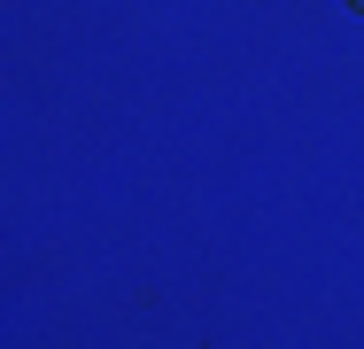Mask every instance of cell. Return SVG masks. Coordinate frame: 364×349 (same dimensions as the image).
I'll list each match as a JSON object with an SVG mask.
<instances>
[{
    "label": "cell",
    "mask_w": 364,
    "mask_h": 349,
    "mask_svg": "<svg viewBox=\"0 0 364 349\" xmlns=\"http://www.w3.org/2000/svg\"><path fill=\"white\" fill-rule=\"evenodd\" d=\"M357 8H364V0H357Z\"/></svg>",
    "instance_id": "1"
}]
</instances>
